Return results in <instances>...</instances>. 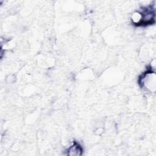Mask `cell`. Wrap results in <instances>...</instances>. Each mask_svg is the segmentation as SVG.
Wrapping results in <instances>:
<instances>
[{
    "label": "cell",
    "instance_id": "obj_3",
    "mask_svg": "<svg viewBox=\"0 0 156 156\" xmlns=\"http://www.w3.org/2000/svg\"><path fill=\"white\" fill-rule=\"evenodd\" d=\"M82 151L83 149L82 146L79 143L74 141L73 144L68 148L67 154L69 155H81Z\"/></svg>",
    "mask_w": 156,
    "mask_h": 156
},
{
    "label": "cell",
    "instance_id": "obj_2",
    "mask_svg": "<svg viewBox=\"0 0 156 156\" xmlns=\"http://www.w3.org/2000/svg\"><path fill=\"white\" fill-rule=\"evenodd\" d=\"M155 73L151 69L147 70L143 73L141 77L139 79V83L141 88L152 91V89L155 90Z\"/></svg>",
    "mask_w": 156,
    "mask_h": 156
},
{
    "label": "cell",
    "instance_id": "obj_1",
    "mask_svg": "<svg viewBox=\"0 0 156 156\" xmlns=\"http://www.w3.org/2000/svg\"><path fill=\"white\" fill-rule=\"evenodd\" d=\"M132 21L136 26H147L155 22V10L151 5L141 8L132 15Z\"/></svg>",
    "mask_w": 156,
    "mask_h": 156
}]
</instances>
